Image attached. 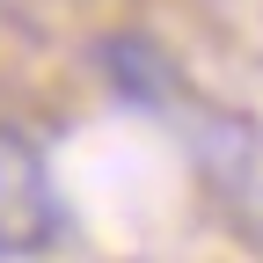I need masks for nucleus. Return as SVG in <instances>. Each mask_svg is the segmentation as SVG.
<instances>
[{
	"label": "nucleus",
	"instance_id": "obj_1",
	"mask_svg": "<svg viewBox=\"0 0 263 263\" xmlns=\"http://www.w3.org/2000/svg\"><path fill=\"white\" fill-rule=\"evenodd\" d=\"M59 241V197L37 146L22 132L0 124V263H22V256H44Z\"/></svg>",
	"mask_w": 263,
	"mask_h": 263
}]
</instances>
